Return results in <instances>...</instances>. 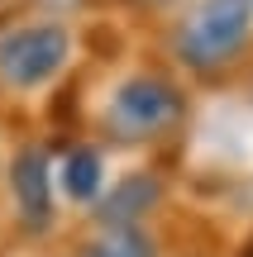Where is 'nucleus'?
I'll return each instance as SVG.
<instances>
[{"mask_svg": "<svg viewBox=\"0 0 253 257\" xmlns=\"http://www.w3.org/2000/svg\"><path fill=\"white\" fill-rule=\"evenodd\" d=\"M248 24H253V0H201L177 34V53L191 67L210 72L248 43Z\"/></svg>", "mask_w": 253, "mask_h": 257, "instance_id": "f257e3e1", "label": "nucleus"}, {"mask_svg": "<svg viewBox=\"0 0 253 257\" xmlns=\"http://www.w3.org/2000/svg\"><path fill=\"white\" fill-rule=\"evenodd\" d=\"M177 114H182V95L167 81H158V76H129L110 95L105 119H110L115 138H153V134H162V128L177 119Z\"/></svg>", "mask_w": 253, "mask_h": 257, "instance_id": "7ed1b4c3", "label": "nucleus"}, {"mask_svg": "<svg viewBox=\"0 0 253 257\" xmlns=\"http://www.w3.org/2000/svg\"><path fill=\"white\" fill-rule=\"evenodd\" d=\"M81 257H153V243L139 224H124V229H105L101 238H91Z\"/></svg>", "mask_w": 253, "mask_h": 257, "instance_id": "0eeeda50", "label": "nucleus"}, {"mask_svg": "<svg viewBox=\"0 0 253 257\" xmlns=\"http://www.w3.org/2000/svg\"><path fill=\"white\" fill-rule=\"evenodd\" d=\"M158 200V181L153 176H124L110 195L101 200V219L105 229H124V224H139V214Z\"/></svg>", "mask_w": 253, "mask_h": 257, "instance_id": "39448f33", "label": "nucleus"}, {"mask_svg": "<svg viewBox=\"0 0 253 257\" xmlns=\"http://www.w3.org/2000/svg\"><path fill=\"white\" fill-rule=\"evenodd\" d=\"M248 257H253V252H248Z\"/></svg>", "mask_w": 253, "mask_h": 257, "instance_id": "6e6552de", "label": "nucleus"}, {"mask_svg": "<svg viewBox=\"0 0 253 257\" xmlns=\"http://www.w3.org/2000/svg\"><path fill=\"white\" fill-rule=\"evenodd\" d=\"M10 186H15V205L29 224H43L48 210H53V172H48V157L38 148H24L10 167Z\"/></svg>", "mask_w": 253, "mask_h": 257, "instance_id": "20e7f679", "label": "nucleus"}, {"mask_svg": "<svg viewBox=\"0 0 253 257\" xmlns=\"http://www.w3.org/2000/svg\"><path fill=\"white\" fill-rule=\"evenodd\" d=\"M62 191L72 195V200H96V195H101V157H96L91 148L67 153V162H62Z\"/></svg>", "mask_w": 253, "mask_h": 257, "instance_id": "423d86ee", "label": "nucleus"}, {"mask_svg": "<svg viewBox=\"0 0 253 257\" xmlns=\"http://www.w3.org/2000/svg\"><path fill=\"white\" fill-rule=\"evenodd\" d=\"M67 57H72V38L62 24H29L0 34V81L15 91H34L62 72Z\"/></svg>", "mask_w": 253, "mask_h": 257, "instance_id": "f03ea898", "label": "nucleus"}]
</instances>
